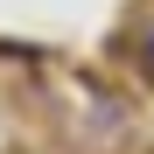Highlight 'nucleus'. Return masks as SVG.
Masks as SVG:
<instances>
[]
</instances>
